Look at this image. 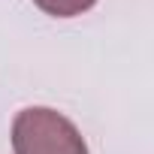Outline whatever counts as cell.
<instances>
[{
	"mask_svg": "<svg viewBox=\"0 0 154 154\" xmlns=\"http://www.w3.org/2000/svg\"><path fill=\"white\" fill-rule=\"evenodd\" d=\"M12 148L15 154H88L75 124L48 106H30L15 115Z\"/></svg>",
	"mask_w": 154,
	"mask_h": 154,
	"instance_id": "1",
	"label": "cell"
},
{
	"mask_svg": "<svg viewBox=\"0 0 154 154\" xmlns=\"http://www.w3.org/2000/svg\"><path fill=\"white\" fill-rule=\"evenodd\" d=\"M33 3H36L45 15H54V18H72V15L88 12L97 0H33Z\"/></svg>",
	"mask_w": 154,
	"mask_h": 154,
	"instance_id": "2",
	"label": "cell"
}]
</instances>
